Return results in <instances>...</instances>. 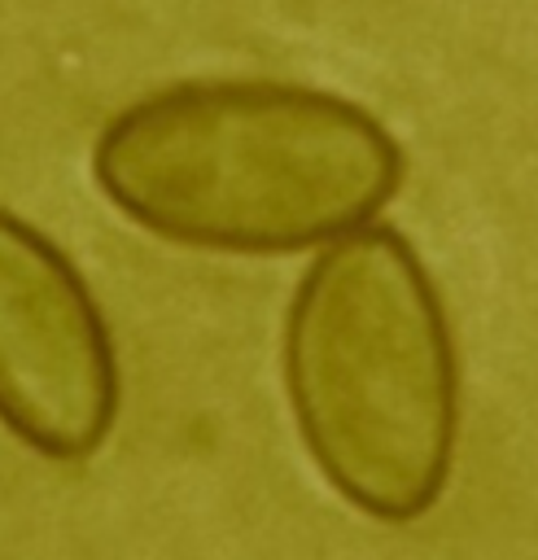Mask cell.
Segmentation results:
<instances>
[{"instance_id":"cell-3","label":"cell","mask_w":538,"mask_h":560,"mask_svg":"<svg viewBox=\"0 0 538 560\" xmlns=\"http://www.w3.org/2000/svg\"><path fill=\"white\" fill-rule=\"evenodd\" d=\"M118 420V354L79 267L0 206V424L44 459H87Z\"/></svg>"},{"instance_id":"cell-1","label":"cell","mask_w":538,"mask_h":560,"mask_svg":"<svg viewBox=\"0 0 538 560\" xmlns=\"http://www.w3.org/2000/svg\"><path fill=\"white\" fill-rule=\"evenodd\" d=\"M92 179L136 228L210 254H302L402 188V149L363 105L289 79H188L122 105Z\"/></svg>"},{"instance_id":"cell-2","label":"cell","mask_w":538,"mask_h":560,"mask_svg":"<svg viewBox=\"0 0 538 560\" xmlns=\"http://www.w3.org/2000/svg\"><path fill=\"white\" fill-rule=\"evenodd\" d=\"M284 394L306 455L363 516H424L459 438V359L442 293L389 223L324 245L284 311Z\"/></svg>"}]
</instances>
